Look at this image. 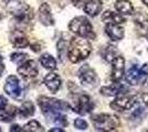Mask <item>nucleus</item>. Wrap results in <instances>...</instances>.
I'll return each instance as SVG.
<instances>
[{
  "label": "nucleus",
  "instance_id": "obj_7",
  "mask_svg": "<svg viewBox=\"0 0 148 132\" xmlns=\"http://www.w3.org/2000/svg\"><path fill=\"white\" fill-rule=\"evenodd\" d=\"M79 78H80L81 84L86 87H94L99 83V77L96 75L95 70L91 68L88 65H84L80 68Z\"/></svg>",
  "mask_w": 148,
  "mask_h": 132
},
{
  "label": "nucleus",
  "instance_id": "obj_20",
  "mask_svg": "<svg viewBox=\"0 0 148 132\" xmlns=\"http://www.w3.org/2000/svg\"><path fill=\"white\" fill-rule=\"evenodd\" d=\"M115 8L121 14H133L134 7L128 0H117L115 2Z\"/></svg>",
  "mask_w": 148,
  "mask_h": 132
},
{
  "label": "nucleus",
  "instance_id": "obj_32",
  "mask_svg": "<svg viewBox=\"0 0 148 132\" xmlns=\"http://www.w3.org/2000/svg\"><path fill=\"white\" fill-rule=\"evenodd\" d=\"M10 131L11 132H20V131H22V128H21L20 126H18V125H12L11 128H10Z\"/></svg>",
  "mask_w": 148,
  "mask_h": 132
},
{
  "label": "nucleus",
  "instance_id": "obj_24",
  "mask_svg": "<svg viewBox=\"0 0 148 132\" xmlns=\"http://www.w3.org/2000/svg\"><path fill=\"white\" fill-rule=\"evenodd\" d=\"M56 52H58V57L61 62H64L65 57L69 55V47H68V43L63 40V39H60L56 43Z\"/></svg>",
  "mask_w": 148,
  "mask_h": 132
},
{
  "label": "nucleus",
  "instance_id": "obj_15",
  "mask_svg": "<svg viewBox=\"0 0 148 132\" xmlns=\"http://www.w3.org/2000/svg\"><path fill=\"white\" fill-rule=\"evenodd\" d=\"M39 20L45 26L54 24V19H53V16L51 12V8L45 2L39 7Z\"/></svg>",
  "mask_w": 148,
  "mask_h": 132
},
{
  "label": "nucleus",
  "instance_id": "obj_9",
  "mask_svg": "<svg viewBox=\"0 0 148 132\" xmlns=\"http://www.w3.org/2000/svg\"><path fill=\"white\" fill-rule=\"evenodd\" d=\"M18 73L25 78H33L39 74V68L36 61L27 60L25 62L20 64L18 67Z\"/></svg>",
  "mask_w": 148,
  "mask_h": 132
},
{
  "label": "nucleus",
  "instance_id": "obj_29",
  "mask_svg": "<svg viewBox=\"0 0 148 132\" xmlns=\"http://www.w3.org/2000/svg\"><path fill=\"white\" fill-rule=\"evenodd\" d=\"M142 98H143V101H144V104H145V105H146V106L148 107V83L146 84V86H145L144 90H143Z\"/></svg>",
  "mask_w": 148,
  "mask_h": 132
},
{
  "label": "nucleus",
  "instance_id": "obj_14",
  "mask_svg": "<svg viewBox=\"0 0 148 132\" xmlns=\"http://www.w3.org/2000/svg\"><path fill=\"white\" fill-rule=\"evenodd\" d=\"M43 83L45 87L48 88L52 94H56L61 87V78L56 73H53V72L44 76Z\"/></svg>",
  "mask_w": 148,
  "mask_h": 132
},
{
  "label": "nucleus",
  "instance_id": "obj_10",
  "mask_svg": "<svg viewBox=\"0 0 148 132\" xmlns=\"http://www.w3.org/2000/svg\"><path fill=\"white\" fill-rule=\"evenodd\" d=\"M125 70V60L123 56L118 55L112 61V74L111 79L113 82H119L122 79Z\"/></svg>",
  "mask_w": 148,
  "mask_h": 132
},
{
  "label": "nucleus",
  "instance_id": "obj_33",
  "mask_svg": "<svg viewBox=\"0 0 148 132\" xmlns=\"http://www.w3.org/2000/svg\"><path fill=\"white\" fill-rule=\"evenodd\" d=\"M140 68H142L143 73H144L146 76H148V64H144Z\"/></svg>",
  "mask_w": 148,
  "mask_h": 132
},
{
  "label": "nucleus",
  "instance_id": "obj_5",
  "mask_svg": "<svg viewBox=\"0 0 148 132\" xmlns=\"http://www.w3.org/2000/svg\"><path fill=\"white\" fill-rule=\"evenodd\" d=\"M94 128L99 131H114L119 127V120L116 116L108 113H99L92 116Z\"/></svg>",
  "mask_w": 148,
  "mask_h": 132
},
{
  "label": "nucleus",
  "instance_id": "obj_4",
  "mask_svg": "<svg viewBox=\"0 0 148 132\" xmlns=\"http://www.w3.org/2000/svg\"><path fill=\"white\" fill-rule=\"evenodd\" d=\"M8 11L13 16V18L20 23H28L33 18L32 9L25 2L17 1V0H10L7 6Z\"/></svg>",
  "mask_w": 148,
  "mask_h": 132
},
{
  "label": "nucleus",
  "instance_id": "obj_3",
  "mask_svg": "<svg viewBox=\"0 0 148 132\" xmlns=\"http://www.w3.org/2000/svg\"><path fill=\"white\" fill-rule=\"evenodd\" d=\"M70 31L74 33L76 37L85 38L87 40H94L95 33L93 30V25L85 17H76L71 20L69 24Z\"/></svg>",
  "mask_w": 148,
  "mask_h": 132
},
{
  "label": "nucleus",
  "instance_id": "obj_2",
  "mask_svg": "<svg viewBox=\"0 0 148 132\" xmlns=\"http://www.w3.org/2000/svg\"><path fill=\"white\" fill-rule=\"evenodd\" d=\"M91 51H92V45L88 42V40L77 37L73 39L70 43L68 57L72 63H80L86 60L91 54Z\"/></svg>",
  "mask_w": 148,
  "mask_h": 132
},
{
  "label": "nucleus",
  "instance_id": "obj_34",
  "mask_svg": "<svg viewBox=\"0 0 148 132\" xmlns=\"http://www.w3.org/2000/svg\"><path fill=\"white\" fill-rule=\"evenodd\" d=\"M3 70H5V64L2 63V58H0V76L2 75Z\"/></svg>",
  "mask_w": 148,
  "mask_h": 132
},
{
  "label": "nucleus",
  "instance_id": "obj_19",
  "mask_svg": "<svg viewBox=\"0 0 148 132\" xmlns=\"http://www.w3.org/2000/svg\"><path fill=\"white\" fill-rule=\"evenodd\" d=\"M11 43L14 47L17 49H23L30 45L29 40L27 39L25 35H23L20 31H14L12 33V38H11Z\"/></svg>",
  "mask_w": 148,
  "mask_h": 132
},
{
  "label": "nucleus",
  "instance_id": "obj_27",
  "mask_svg": "<svg viewBox=\"0 0 148 132\" xmlns=\"http://www.w3.org/2000/svg\"><path fill=\"white\" fill-rule=\"evenodd\" d=\"M104 58L107 61V62H112L115 56H116V50H115V47L114 46H112V45H107L106 46V49L104 50Z\"/></svg>",
  "mask_w": 148,
  "mask_h": 132
},
{
  "label": "nucleus",
  "instance_id": "obj_30",
  "mask_svg": "<svg viewBox=\"0 0 148 132\" xmlns=\"http://www.w3.org/2000/svg\"><path fill=\"white\" fill-rule=\"evenodd\" d=\"M88 0H72L73 5L77 8H84V6L86 5V2Z\"/></svg>",
  "mask_w": 148,
  "mask_h": 132
},
{
  "label": "nucleus",
  "instance_id": "obj_36",
  "mask_svg": "<svg viewBox=\"0 0 148 132\" xmlns=\"http://www.w3.org/2000/svg\"><path fill=\"white\" fill-rule=\"evenodd\" d=\"M31 47H32V50L34 51V52H40V45H31Z\"/></svg>",
  "mask_w": 148,
  "mask_h": 132
},
{
  "label": "nucleus",
  "instance_id": "obj_6",
  "mask_svg": "<svg viewBox=\"0 0 148 132\" xmlns=\"http://www.w3.org/2000/svg\"><path fill=\"white\" fill-rule=\"evenodd\" d=\"M3 90L9 97L16 100H22L25 96V85L16 75H10L7 77Z\"/></svg>",
  "mask_w": 148,
  "mask_h": 132
},
{
  "label": "nucleus",
  "instance_id": "obj_13",
  "mask_svg": "<svg viewBox=\"0 0 148 132\" xmlns=\"http://www.w3.org/2000/svg\"><path fill=\"white\" fill-rule=\"evenodd\" d=\"M147 78V76L143 73L142 68H138L136 65H133L126 73V81L128 84L135 86L142 82H144Z\"/></svg>",
  "mask_w": 148,
  "mask_h": 132
},
{
  "label": "nucleus",
  "instance_id": "obj_21",
  "mask_svg": "<svg viewBox=\"0 0 148 132\" xmlns=\"http://www.w3.org/2000/svg\"><path fill=\"white\" fill-rule=\"evenodd\" d=\"M39 61H40V64H41L45 69H48V70H54V69H56V58L52 56L51 54H49V53L42 54V55L40 56V58H39Z\"/></svg>",
  "mask_w": 148,
  "mask_h": 132
},
{
  "label": "nucleus",
  "instance_id": "obj_31",
  "mask_svg": "<svg viewBox=\"0 0 148 132\" xmlns=\"http://www.w3.org/2000/svg\"><path fill=\"white\" fill-rule=\"evenodd\" d=\"M7 104H8V102H7L6 98H5L3 96H0V111L3 110V109L7 107Z\"/></svg>",
  "mask_w": 148,
  "mask_h": 132
},
{
  "label": "nucleus",
  "instance_id": "obj_37",
  "mask_svg": "<svg viewBox=\"0 0 148 132\" xmlns=\"http://www.w3.org/2000/svg\"><path fill=\"white\" fill-rule=\"evenodd\" d=\"M143 2H144V3H145V5H146V6L148 7V0H142Z\"/></svg>",
  "mask_w": 148,
  "mask_h": 132
},
{
  "label": "nucleus",
  "instance_id": "obj_22",
  "mask_svg": "<svg viewBox=\"0 0 148 132\" xmlns=\"http://www.w3.org/2000/svg\"><path fill=\"white\" fill-rule=\"evenodd\" d=\"M36 108L31 101H25L21 104V107L18 109V114L21 118H29L34 114Z\"/></svg>",
  "mask_w": 148,
  "mask_h": 132
},
{
  "label": "nucleus",
  "instance_id": "obj_25",
  "mask_svg": "<svg viewBox=\"0 0 148 132\" xmlns=\"http://www.w3.org/2000/svg\"><path fill=\"white\" fill-rule=\"evenodd\" d=\"M22 131L25 132H38V131H43L42 127L40 125V122L37 120H30L28 123H25V127L22 128Z\"/></svg>",
  "mask_w": 148,
  "mask_h": 132
},
{
  "label": "nucleus",
  "instance_id": "obj_38",
  "mask_svg": "<svg viewBox=\"0 0 148 132\" xmlns=\"http://www.w3.org/2000/svg\"><path fill=\"white\" fill-rule=\"evenodd\" d=\"M0 131H1V129H0Z\"/></svg>",
  "mask_w": 148,
  "mask_h": 132
},
{
  "label": "nucleus",
  "instance_id": "obj_12",
  "mask_svg": "<svg viewBox=\"0 0 148 132\" xmlns=\"http://www.w3.org/2000/svg\"><path fill=\"white\" fill-rule=\"evenodd\" d=\"M128 91V88L126 85L124 84H119L118 82H115V84H113L111 86H105L99 89V93L103 96H121V95H125Z\"/></svg>",
  "mask_w": 148,
  "mask_h": 132
},
{
  "label": "nucleus",
  "instance_id": "obj_35",
  "mask_svg": "<svg viewBox=\"0 0 148 132\" xmlns=\"http://www.w3.org/2000/svg\"><path fill=\"white\" fill-rule=\"evenodd\" d=\"M49 131L50 132H64V130L61 129V128H52V129H50Z\"/></svg>",
  "mask_w": 148,
  "mask_h": 132
},
{
  "label": "nucleus",
  "instance_id": "obj_26",
  "mask_svg": "<svg viewBox=\"0 0 148 132\" xmlns=\"http://www.w3.org/2000/svg\"><path fill=\"white\" fill-rule=\"evenodd\" d=\"M27 58H28V54L23 52H14L10 55V61L14 64H22L27 61Z\"/></svg>",
  "mask_w": 148,
  "mask_h": 132
},
{
  "label": "nucleus",
  "instance_id": "obj_28",
  "mask_svg": "<svg viewBox=\"0 0 148 132\" xmlns=\"http://www.w3.org/2000/svg\"><path fill=\"white\" fill-rule=\"evenodd\" d=\"M74 127L79 130H86L88 125L87 122L84 119H81V118H77V119L74 120Z\"/></svg>",
  "mask_w": 148,
  "mask_h": 132
},
{
  "label": "nucleus",
  "instance_id": "obj_8",
  "mask_svg": "<svg viewBox=\"0 0 148 132\" xmlns=\"http://www.w3.org/2000/svg\"><path fill=\"white\" fill-rule=\"evenodd\" d=\"M136 104L135 96H127V95H121L118 96L115 100H113L110 104V107L113 110L116 111H125L134 107Z\"/></svg>",
  "mask_w": 148,
  "mask_h": 132
},
{
  "label": "nucleus",
  "instance_id": "obj_11",
  "mask_svg": "<svg viewBox=\"0 0 148 132\" xmlns=\"http://www.w3.org/2000/svg\"><path fill=\"white\" fill-rule=\"evenodd\" d=\"M94 109V104H93L92 99L86 96V95H82L79 97L76 106L74 107V111L77 112L79 114H87V113L92 112Z\"/></svg>",
  "mask_w": 148,
  "mask_h": 132
},
{
  "label": "nucleus",
  "instance_id": "obj_23",
  "mask_svg": "<svg viewBox=\"0 0 148 132\" xmlns=\"http://www.w3.org/2000/svg\"><path fill=\"white\" fill-rule=\"evenodd\" d=\"M18 114V109L13 106H9L0 111V121L2 122H9L13 120V118Z\"/></svg>",
  "mask_w": 148,
  "mask_h": 132
},
{
  "label": "nucleus",
  "instance_id": "obj_16",
  "mask_svg": "<svg viewBox=\"0 0 148 132\" xmlns=\"http://www.w3.org/2000/svg\"><path fill=\"white\" fill-rule=\"evenodd\" d=\"M105 32L113 41H121L124 38V29L119 24H106Z\"/></svg>",
  "mask_w": 148,
  "mask_h": 132
},
{
  "label": "nucleus",
  "instance_id": "obj_17",
  "mask_svg": "<svg viewBox=\"0 0 148 132\" xmlns=\"http://www.w3.org/2000/svg\"><path fill=\"white\" fill-rule=\"evenodd\" d=\"M102 7H103V3L101 0H88L83 9L87 16L96 17L102 11Z\"/></svg>",
  "mask_w": 148,
  "mask_h": 132
},
{
  "label": "nucleus",
  "instance_id": "obj_18",
  "mask_svg": "<svg viewBox=\"0 0 148 132\" xmlns=\"http://www.w3.org/2000/svg\"><path fill=\"white\" fill-rule=\"evenodd\" d=\"M102 21L105 22L106 24H121L125 22V19L122 17L121 13L113 12V11H105L102 16Z\"/></svg>",
  "mask_w": 148,
  "mask_h": 132
},
{
  "label": "nucleus",
  "instance_id": "obj_1",
  "mask_svg": "<svg viewBox=\"0 0 148 132\" xmlns=\"http://www.w3.org/2000/svg\"><path fill=\"white\" fill-rule=\"evenodd\" d=\"M38 105L47 120H49V122L59 125L60 127H65L68 125L66 117L63 114L64 111H68L71 109L68 102L56 98L41 96L38 98Z\"/></svg>",
  "mask_w": 148,
  "mask_h": 132
}]
</instances>
